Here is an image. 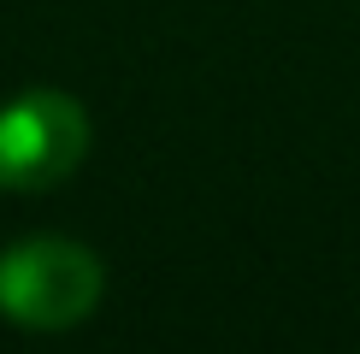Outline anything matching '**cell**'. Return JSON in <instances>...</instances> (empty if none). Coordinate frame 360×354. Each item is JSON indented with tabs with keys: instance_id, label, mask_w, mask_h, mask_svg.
<instances>
[{
	"instance_id": "1",
	"label": "cell",
	"mask_w": 360,
	"mask_h": 354,
	"mask_svg": "<svg viewBox=\"0 0 360 354\" xmlns=\"http://www.w3.org/2000/svg\"><path fill=\"white\" fill-rule=\"evenodd\" d=\"M101 301V260L83 242L36 236L0 254V313L30 331H65Z\"/></svg>"
},
{
	"instance_id": "2",
	"label": "cell",
	"mask_w": 360,
	"mask_h": 354,
	"mask_svg": "<svg viewBox=\"0 0 360 354\" xmlns=\"http://www.w3.org/2000/svg\"><path fill=\"white\" fill-rule=\"evenodd\" d=\"M89 148V118L59 88H24L18 100L0 107V189H53L59 177L77 171Z\"/></svg>"
}]
</instances>
